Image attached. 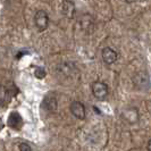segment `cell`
<instances>
[{
	"mask_svg": "<svg viewBox=\"0 0 151 151\" xmlns=\"http://www.w3.org/2000/svg\"><path fill=\"white\" fill-rule=\"evenodd\" d=\"M43 107L48 111H55L56 108H57V100L56 97L53 94H48L45 96V98L43 99Z\"/></svg>",
	"mask_w": 151,
	"mask_h": 151,
	"instance_id": "52a82bcc",
	"label": "cell"
},
{
	"mask_svg": "<svg viewBox=\"0 0 151 151\" xmlns=\"http://www.w3.org/2000/svg\"><path fill=\"white\" fill-rule=\"evenodd\" d=\"M81 25H82L84 31L91 30L92 26H93V19H92V17L90 15H88V14H84L82 16V18H81Z\"/></svg>",
	"mask_w": 151,
	"mask_h": 151,
	"instance_id": "9c48e42d",
	"label": "cell"
},
{
	"mask_svg": "<svg viewBox=\"0 0 151 151\" xmlns=\"http://www.w3.org/2000/svg\"><path fill=\"white\" fill-rule=\"evenodd\" d=\"M18 149H19V151H32L30 145L27 143H25V142H22V143L18 144Z\"/></svg>",
	"mask_w": 151,
	"mask_h": 151,
	"instance_id": "7c38bea8",
	"label": "cell"
},
{
	"mask_svg": "<svg viewBox=\"0 0 151 151\" xmlns=\"http://www.w3.org/2000/svg\"><path fill=\"white\" fill-rule=\"evenodd\" d=\"M101 57H102V60H104V63L106 65H111L114 63H116L117 58H118V55H117V52L114 50L113 48L106 47V48L102 49Z\"/></svg>",
	"mask_w": 151,
	"mask_h": 151,
	"instance_id": "277c9868",
	"label": "cell"
},
{
	"mask_svg": "<svg viewBox=\"0 0 151 151\" xmlns=\"http://www.w3.org/2000/svg\"><path fill=\"white\" fill-rule=\"evenodd\" d=\"M70 113L73 114V116L76 117L77 119H84L85 118V108L84 105L80 101H73L70 104Z\"/></svg>",
	"mask_w": 151,
	"mask_h": 151,
	"instance_id": "5b68a950",
	"label": "cell"
},
{
	"mask_svg": "<svg viewBox=\"0 0 151 151\" xmlns=\"http://www.w3.org/2000/svg\"><path fill=\"white\" fill-rule=\"evenodd\" d=\"M122 118L129 124H135L139 121V111L136 108H127L122 113Z\"/></svg>",
	"mask_w": 151,
	"mask_h": 151,
	"instance_id": "8992f818",
	"label": "cell"
},
{
	"mask_svg": "<svg viewBox=\"0 0 151 151\" xmlns=\"http://www.w3.org/2000/svg\"><path fill=\"white\" fill-rule=\"evenodd\" d=\"M8 125L13 129H19L22 125V117L19 116L18 113H12L9 118H8Z\"/></svg>",
	"mask_w": 151,
	"mask_h": 151,
	"instance_id": "ba28073f",
	"label": "cell"
},
{
	"mask_svg": "<svg viewBox=\"0 0 151 151\" xmlns=\"http://www.w3.org/2000/svg\"><path fill=\"white\" fill-rule=\"evenodd\" d=\"M75 4L72 0H64L61 2V14L68 19H73L75 16Z\"/></svg>",
	"mask_w": 151,
	"mask_h": 151,
	"instance_id": "3957f363",
	"label": "cell"
},
{
	"mask_svg": "<svg viewBox=\"0 0 151 151\" xmlns=\"http://www.w3.org/2000/svg\"><path fill=\"white\" fill-rule=\"evenodd\" d=\"M92 93L98 100H105L108 96V86L106 83L101 82V81H96L91 86Z\"/></svg>",
	"mask_w": 151,
	"mask_h": 151,
	"instance_id": "7a4b0ae2",
	"label": "cell"
},
{
	"mask_svg": "<svg viewBox=\"0 0 151 151\" xmlns=\"http://www.w3.org/2000/svg\"><path fill=\"white\" fill-rule=\"evenodd\" d=\"M137 0H125V2L126 4H134V2H136Z\"/></svg>",
	"mask_w": 151,
	"mask_h": 151,
	"instance_id": "4fadbf2b",
	"label": "cell"
},
{
	"mask_svg": "<svg viewBox=\"0 0 151 151\" xmlns=\"http://www.w3.org/2000/svg\"><path fill=\"white\" fill-rule=\"evenodd\" d=\"M34 75L37 76L38 78H43V77L45 76V70L42 67H35Z\"/></svg>",
	"mask_w": 151,
	"mask_h": 151,
	"instance_id": "8fae6325",
	"label": "cell"
},
{
	"mask_svg": "<svg viewBox=\"0 0 151 151\" xmlns=\"http://www.w3.org/2000/svg\"><path fill=\"white\" fill-rule=\"evenodd\" d=\"M10 92L8 89H6L5 86H0V104H6L9 101V99H10V94H9Z\"/></svg>",
	"mask_w": 151,
	"mask_h": 151,
	"instance_id": "30bf717a",
	"label": "cell"
},
{
	"mask_svg": "<svg viewBox=\"0 0 151 151\" xmlns=\"http://www.w3.org/2000/svg\"><path fill=\"white\" fill-rule=\"evenodd\" d=\"M34 24L40 32H43L49 26V16L45 10H38L34 14Z\"/></svg>",
	"mask_w": 151,
	"mask_h": 151,
	"instance_id": "6da1fadb",
	"label": "cell"
}]
</instances>
